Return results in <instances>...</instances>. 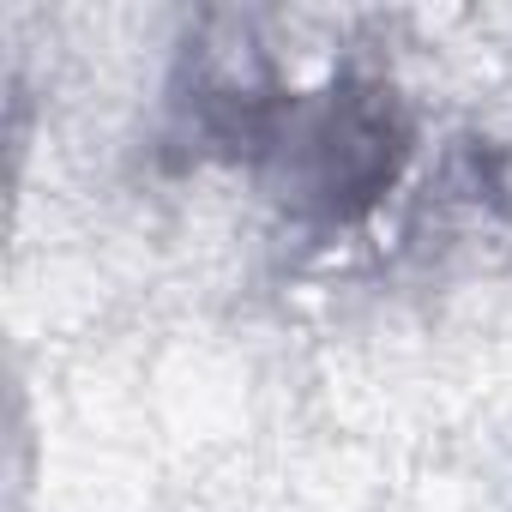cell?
<instances>
[{"mask_svg": "<svg viewBox=\"0 0 512 512\" xmlns=\"http://www.w3.org/2000/svg\"><path fill=\"white\" fill-rule=\"evenodd\" d=\"M404 115L392 91L380 85H332L320 103L302 115L290 109L278 127V157H284V187L296 211L314 223H350L362 217L398 175L404 163Z\"/></svg>", "mask_w": 512, "mask_h": 512, "instance_id": "6da1fadb", "label": "cell"}]
</instances>
